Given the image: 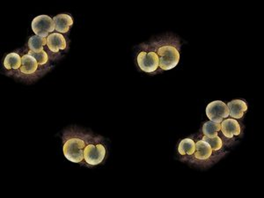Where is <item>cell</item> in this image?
I'll use <instances>...</instances> for the list:
<instances>
[{"label": "cell", "instance_id": "obj_1", "mask_svg": "<svg viewBox=\"0 0 264 198\" xmlns=\"http://www.w3.org/2000/svg\"><path fill=\"white\" fill-rule=\"evenodd\" d=\"M149 51L157 54L159 67L163 71H168L177 65L180 61V41L175 37L161 38L158 41L145 45Z\"/></svg>", "mask_w": 264, "mask_h": 198}, {"label": "cell", "instance_id": "obj_4", "mask_svg": "<svg viewBox=\"0 0 264 198\" xmlns=\"http://www.w3.org/2000/svg\"><path fill=\"white\" fill-rule=\"evenodd\" d=\"M32 29L40 37L47 38L56 29L55 22L48 15H39L32 21Z\"/></svg>", "mask_w": 264, "mask_h": 198}, {"label": "cell", "instance_id": "obj_11", "mask_svg": "<svg viewBox=\"0 0 264 198\" xmlns=\"http://www.w3.org/2000/svg\"><path fill=\"white\" fill-rule=\"evenodd\" d=\"M56 30L58 33H67L73 24L72 16L69 14H58L53 18Z\"/></svg>", "mask_w": 264, "mask_h": 198}, {"label": "cell", "instance_id": "obj_15", "mask_svg": "<svg viewBox=\"0 0 264 198\" xmlns=\"http://www.w3.org/2000/svg\"><path fill=\"white\" fill-rule=\"evenodd\" d=\"M202 131L205 137L209 139H214L219 136V132L221 131V124L209 121L204 124Z\"/></svg>", "mask_w": 264, "mask_h": 198}, {"label": "cell", "instance_id": "obj_3", "mask_svg": "<svg viewBox=\"0 0 264 198\" xmlns=\"http://www.w3.org/2000/svg\"><path fill=\"white\" fill-rule=\"evenodd\" d=\"M98 138L86 147L84 152V160L90 166L102 163L106 156L105 146L98 142Z\"/></svg>", "mask_w": 264, "mask_h": 198}, {"label": "cell", "instance_id": "obj_10", "mask_svg": "<svg viewBox=\"0 0 264 198\" xmlns=\"http://www.w3.org/2000/svg\"><path fill=\"white\" fill-rule=\"evenodd\" d=\"M229 116L233 119H241L248 110V105L242 100H234L227 104Z\"/></svg>", "mask_w": 264, "mask_h": 198}, {"label": "cell", "instance_id": "obj_13", "mask_svg": "<svg viewBox=\"0 0 264 198\" xmlns=\"http://www.w3.org/2000/svg\"><path fill=\"white\" fill-rule=\"evenodd\" d=\"M22 57L17 53H10L5 56L4 60V66L7 70H18L21 67Z\"/></svg>", "mask_w": 264, "mask_h": 198}, {"label": "cell", "instance_id": "obj_2", "mask_svg": "<svg viewBox=\"0 0 264 198\" xmlns=\"http://www.w3.org/2000/svg\"><path fill=\"white\" fill-rule=\"evenodd\" d=\"M97 138H92L89 134L80 131H66L63 136V152L64 156L71 162L80 163L84 160V152L89 144L94 142Z\"/></svg>", "mask_w": 264, "mask_h": 198}, {"label": "cell", "instance_id": "obj_16", "mask_svg": "<svg viewBox=\"0 0 264 198\" xmlns=\"http://www.w3.org/2000/svg\"><path fill=\"white\" fill-rule=\"evenodd\" d=\"M46 44H47V38L40 37L37 35L32 36L28 41V47L32 52H42L43 51V47Z\"/></svg>", "mask_w": 264, "mask_h": 198}, {"label": "cell", "instance_id": "obj_8", "mask_svg": "<svg viewBox=\"0 0 264 198\" xmlns=\"http://www.w3.org/2000/svg\"><path fill=\"white\" fill-rule=\"evenodd\" d=\"M221 132L227 139H232L234 136H239L242 133V128L237 120L225 119L221 123Z\"/></svg>", "mask_w": 264, "mask_h": 198}, {"label": "cell", "instance_id": "obj_14", "mask_svg": "<svg viewBox=\"0 0 264 198\" xmlns=\"http://www.w3.org/2000/svg\"><path fill=\"white\" fill-rule=\"evenodd\" d=\"M196 151V142L191 139H185L179 144L178 152L181 156H192Z\"/></svg>", "mask_w": 264, "mask_h": 198}, {"label": "cell", "instance_id": "obj_17", "mask_svg": "<svg viewBox=\"0 0 264 198\" xmlns=\"http://www.w3.org/2000/svg\"><path fill=\"white\" fill-rule=\"evenodd\" d=\"M203 139L204 140H205L206 142L211 146V148H212V151L213 152H219V151H221V149L223 148V140L220 137H217V138H214V139H209V138H207V137H205V136H204L203 137Z\"/></svg>", "mask_w": 264, "mask_h": 198}, {"label": "cell", "instance_id": "obj_7", "mask_svg": "<svg viewBox=\"0 0 264 198\" xmlns=\"http://www.w3.org/2000/svg\"><path fill=\"white\" fill-rule=\"evenodd\" d=\"M196 162H209L213 156V151L211 146L205 140L202 139L196 143V151L192 155Z\"/></svg>", "mask_w": 264, "mask_h": 198}, {"label": "cell", "instance_id": "obj_9", "mask_svg": "<svg viewBox=\"0 0 264 198\" xmlns=\"http://www.w3.org/2000/svg\"><path fill=\"white\" fill-rule=\"evenodd\" d=\"M47 45L51 52L57 53L66 49V40L63 34L52 33L47 37Z\"/></svg>", "mask_w": 264, "mask_h": 198}, {"label": "cell", "instance_id": "obj_12", "mask_svg": "<svg viewBox=\"0 0 264 198\" xmlns=\"http://www.w3.org/2000/svg\"><path fill=\"white\" fill-rule=\"evenodd\" d=\"M38 65L39 64L37 61L34 56L26 54L22 56V64L21 67L19 68V71L23 74H33L37 71Z\"/></svg>", "mask_w": 264, "mask_h": 198}, {"label": "cell", "instance_id": "obj_6", "mask_svg": "<svg viewBox=\"0 0 264 198\" xmlns=\"http://www.w3.org/2000/svg\"><path fill=\"white\" fill-rule=\"evenodd\" d=\"M136 60L140 69L144 72L152 73L159 67L158 56L153 51H141Z\"/></svg>", "mask_w": 264, "mask_h": 198}, {"label": "cell", "instance_id": "obj_5", "mask_svg": "<svg viewBox=\"0 0 264 198\" xmlns=\"http://www.w3.org/2000/svg\"><path fill=\"white\" fill-rule=\"evenodd\" d=\"M206 115L211 122L221 124L224 120L227 119L229 116V109L224 101H212L206 108Z\"/></svg>", "mask_w": 264, "mask_h": 198}, {"label": "cell", "instance_id": "obj_18", "mask_svg": "<svg viewBox=\"0 0 264 198\" xmlns=\"http://www.w3.org/2000/svg\"><path fill=\"white\" fill-rule=\"evenodd\" d=\"M28 55L34 56V58L37 61L39 65L46 64L48 63V61H49V55H48L44 50L40 53L32 52V51L29 50V51H28Z\"/></svg>", "mask_w": 264, "mask_h": 198}]
</instances>
